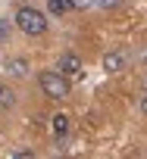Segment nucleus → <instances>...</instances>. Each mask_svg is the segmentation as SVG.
<instances>
[{
  "instance_id": "nucleus-10",
  "label": "nucleus",
  "mask_w": 147,
  "mask_h": 159,
  "mask_svg": "<svg viewBox=\"0 0 147 159\" xmlns=\"http://www.w3.org/2000/svg\"><path fill=\"white\" fill-rule=\"evenodd\" d=\"M10 38V19H0V44Z\"/></svg>"
},
{
  "instance_id": "nucleus-6",
  "label": "nucleus",
  "mask_w": 147,
  "mask_h": 159,
  "mask_svg": "<svg viewBox=\"0 0 147 159\" xmlns=\"http://www.w3.org/2000/svg\"><path fill=\"white\" fill-rule=\"evenodd\" d=\"M47 10H50L53 16H63V13H69L72 7H69V0H47Z\"/></svg>"
},
{
  "instance_id": "nucleus-8",
  "label": "nucleus",
  "mask_w": 147,
  "mask_h": 159,
  "mask_svg": "<svg viewBox=\"0 0 147 159\" xmlns=\"http://www.w3.org/2000/svg\"><path fill=\"white\" fill-rule=\"evenodd\" d=\"M69 7L72 10H88V7H94V0H69Z\"/></svg>"
},
{
  "instance_id": "nucleus-9",
  "label": "nucleus",
  "mask_w": 147,
  "mask_h": 159,
  "mask_svg": "<svg viewBox=\"0 0 147 159\" xmlns=\"http://www.w3.org/2000/svg\"><path fill=\"white\" fill-rule=\"evenodd\" d=\"M122 0H94V7H103V10H116Z\"/></svg>"
},
{
  "instance_id": "nucleus-7",
  "label": "nucleus",
  "mask_w": 147,
  "mask_h": 159,
  "mask_svg": "<svg viewBox=\"0 0 147 159\" xmlns=\"http://www.w3.org/2000/svg\"><path fill=\"white\" fill-rule=\"evenodd\" d=\"M7 72H13L16 78H22V75L28 72V62H25V59H13V62L7 66Z\"/></svg>"
},
{
  "instance_id": "nucleus-5",
  "label": "nucleus",
  "mask_w": 147,
  "mask_h": 159,
  "mask_svg": "<svg viewBox=\"0 0 147 159\" xmlns=\"http://www.w3.org/2000/svg\"><path fill=\"white\" fill-rule=\"evenodd\" d=\"M50 122H53L50 128H53V134H56V137H66V134H69V116H53Z\"/></svg>"
},
{
  "instance_id": "nucleus-4",
  "label": "nucleus",
  "mask_w": 147,
  "mask_h": 159,
  "mask_svg": "<svg viewBox=\"0 0 147 159\" xmlns=\"http://www.w3.org/2000/svg\"><path fill=\"white\" fill-rule=\"evenodd\" d=\"M122 66H125V56H122L119 50H113V53L103 56V69H107V72H122Z\"/></svg>"
},
{
  "instance_id": "nucleus-12",
  "label": "nucleus",
  "mask_w": 147,
  "mask_h": 159,
  "mask_svg": "<svg viewBox=\"0 0 147 159\" xmlns=\"http://www.w3.org/2000/svg\"><path fill=\"white\" fill-rule=\"evenodd\" d=\"M0 91H3V84H0Z\"/></svg>"
},
{
  "instance_id": "nucleus-3",
  "label": "nucleus",
  "mask_w": 147,
  "mask_h": 159,
  "mask_svg": "<svg viewBox=\"0 0 147 159\" xmlns=\"http://www.w3.org/2000/svg\"><path fill=\"white\" fill-rule=\"evenodd\" d=\"M82 72H85V66H82V59L75 53H63L59 56V75L63 78H82Z\"/></svg>"
},
{
  "instance_id": "nucleus-2",
  "label": "nucleus",
  "mask_w": 147,
  "mask_h": 159,
  "mask_svg": "<svg viewBox=\"0 0 147 159\" xmlns=\"http://www.w3.org/2000/svg\"><path fill=\"white\" fill-rule=\"evenodd\" d=\"M41 91L50 100H66L69 97V78H63L59 72H41Z\"/></svg>"
},
{
  "instance_id": "nucleus-1",
  "label": "nucleus",
  "mask_w": 147,
  "mask_h": 159,
  "mask_svg": "<svg viewBox=\"0 0 147 159\" xmlns=\"http://www.w3.org/2000/svg\"><path fill=\"white\" fill-rule=\"evenodd\" d=\"M16 25H19V31L38 38V34L47 31V16H44L41 10H35V7H22V10L16 13Z\"/></svg>"
},
{
  "instance_id": "nucleus-11",
  "label": "nucleus",
  "mask_w": 147,
  "mask_h": 159,
  "mask_svg": "<svg viewBox=\"0 0 147 159\" xmlns=\"http://www.w3.org/2000/svg\"><path fill=\"white\" fill-rule=\"evenodd\" d=\"M0 106H13V94L10 91H0Z\"/></svg>"
}]
</instances>
